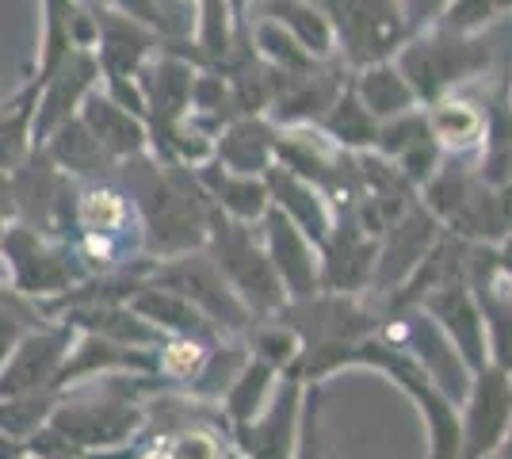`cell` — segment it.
I'll return each instance as SVG.
<instances>
[{
	"mask_svg": "<svg viewBox=\"0 0 512 459\" xmlns=\"http://www.w3.org/2000/svg\"><path fill=\"white\" fill-rule=\"evenodd\" d=\"M203 184L192 176V165L180 161H161L153 165L150 180L138 188V222L142 238L150 241L153 253L165 261L195 249L207 234V203H203Z\"/></svg>",
	"mask_w": 512,
	"mask_h": 459,
	"instance_id": "obj_1",
	"label": "cell"
},
{
	"mask_svg": "<svg viewBox=\"0 0 512 459\" xmlns=\"http://www.w3.org/2000/svg\"><path fill=\"white\" fill-rule=\"evenodd\" d=\"M0 272L16 295L39 303V310L88 276L69 241L46 238L20 219H12L0 234Z\"/></svg>",
	"mask_w": 512,
	"mask_h": 459,
	"instance_id": "obj_2",
	"label": "cell"
},
{
	"mask_svg": "<svg viewBox=\"0 0 512 459\" xmlns=\"http://www.w3.org/2000/svg\"><path fill=\"white\" fill-rule=\"evenodd\" d=\"M333 23L337 43H344L352 62H386L406 43L409 27L402 0H314Z\"/></svg>",
	"mask_w": 512,
	"mask_h": 459,
	"instance_id": "obj_3",
	"label": "cell"
},
{
	"mask_svg": "<svg viewBox=\"0 0 512 459\" xmlns=\"http://www.w3.org/2000/svg\"><path fill=\"white\" fill-rule=\"evenodd\" d=\"M398 50H402V66H398L402 77L409 81L413 96H425V100H436L448 85L486 66L482 43L451 27H432L425 39L402 43Z\"/></svg>",
	"mask_w": 512,
	"mask_h": 459,
	"instance_id": "obj_4",
	"label": "cell"
},
{
	"mask_svg": "<svg viewBox=\"0 0 512 459\" xmlns=\"http://www.w3.org/2000/svg\"><path fill=\"white\" fill-rule=\"evenodd\" d=\"M77 341V329L62 318H43L16 341L12 356L0 368V398H16V394L35 391H58V375H62L69 349Z\"/></svg>",
	"mask_w": 512,
	"mask_h": 459,
	"instance_id": "obj_5",
	"label": "cell"
},
{
	"mask_svg": "<svg viewBox=\"0 0 512 459\" xmlns=\"http://www.w3.org/2000/svg\"><path fill=\"white\" fill-rule=\"evenodd\" d=\"M35 81V77H31ZM39 85V104H35V123H31V142L35 150L43 146L50 134L62 123H69L81 104L88 100V92L100 88V62L92 54V46H73L58 66L46 73Z\"/></svg>",
	"mask_w": 512,
	"mask_h": 459,
	"instance_id": "obj_6",
	"label": "cell"
},
{
	"mask_svg": "<svg viewBox=\"0 0 512 459\" xmlns=\"http://www.w3.org/2000/svg\"><path fill=\"white\" fill-rule=\"evenodd\" d=\"M96 16V43H92V54L100 62V85L104 81H134L142 66L150 62L153 54L161 50V31H153L150 23L134 20L127 12L111 8V4H100L92 8Z\"/></svg>",
	"mask_w": 512,
	"mask_h": 459,
	"instance_id": "obj_7",
	"label": "cell"
},
{
	"mask_svg": "<svg viewBox=\"0 0 512 459\" xmlns=\"http://www.w3.org/2000/svg\"><path fill=\"white\" fill-rule=\"evenodd\" d=\"M77 115L85 119L88 131L96 134V142L111 153V161H115V165H123V161H138V157H146V153H150V123H146L142 115L127 111L123 104H115L104 88L88 92V100L81 104Z\"/></svg>",
	"mask_w": 512,
	"mask_h": 459,
	"instance_id": "obj_8",
	"label": "cell"
},
{
	"mask_svg": "<svg viewBox=\"0 0 512 459\" xmlns=\"http://www.w3.org/2000/svg\"><path fill=\"white\" fill-rule=\"evenodd\" d=\"M39 150H43L65 176H73V180H104V176H111L119 169V165L111 161V153L96 142V134L85 127L81 115H73L69 123H62Z\"/></svg>",
	"mask_w": 512,
	"mask_h": 459,
	"instance_id": "obj_9",
	"label": "cell"
},
{
	"mask_svg": "<svg viewBox=\"0 0 512 459\" xmlns=\"http://www.w3.org/2000/svg\"><path fill=\"white\" fill-rule=\"evenodd\" d=\"M264 16L276 20L295 43L310 54V58H329L337 35H333V23L321 12L314 0H260Z\"/></svg>",
	"mask_w": 512,
	"mask_h": 459,
	"instance_id": "obj_10",
	"label": "cell"
},
{
	"mask_svg": "<svg viewBox=\"0 0 512 459\" xmlns=\"http://www.w3.org/2000/svg\"><path fill=\"white\" fill-rule=\"evenodd\" d=\"M272 150H276V138L260 119H237V123H230L226 131L218 134L214 161L222 169H230V173L253 176L272 165Z\"/></svg>",
	"mask_w": 512,
	"mask_h": 459,
	"instance_id": "obj_11",
	"label": "cell"
},
{
	"mask_svg": "<svg viewBox=\"0 0 512 459\" xmlns=\"http://www.w3.org/2000/svg\"><path fill=\"white\" fill-rule=\"evenodd\" d=\"M218 241H222V268L230 272V280H234L249 299H253L256 306H268L276 303V280H272V268L264 264V257L256 253L253 245H249V238L241 234V230H222L218 226Z\"/></svg>",
	"mask_w": 512,
	"mask_h": 459,
	"instance_id": "obj_12",
	"label": "cell"
},
{
	"mask_svg": "<svg viewBox=\"0 0 512 459\" xmlns=\"http://www.w3.org/2000/svg\"><path fill=\"white\" fill-rule=\"evenodd\" d=\"M35 104H39V85H27L0 104V173H12L35 150L31 142V123H35Z\"/></svg>",
	"mask_w": 512,
	"mask_h": 459,
	"instance_id": "obj_13",
	"label": "cell"
},
{
	"mask_svg": "<svg viewBox=\"0 0 512 459\" xmlns=\"http://www.w3.org/2000/svg\"><path fill=\"white\" fill-rule=\"evenodd\" d=\"M199 184H203V192H211L214 203L222 207V211H230L234 219H256L264 207H268V184H260L253 176L245 173H230V169H222L218 161H207V165H199Z\"/></svg>",
	"mask_w": 512,
	"mask_h": 459,
	"instance_id": "obj_14",
	"label": "cell"
},
{
	"mask_svg": "<svg viewBox=\"0 0 512 459\" xmlns=\"http://www.w3.org/2000/svg\"><path fill=\"white\" fill-rule=\"evenodd\" d=\"M195 58L222 66L237 46V16L226 0H195Z\"/></svg>",
	"mask_w": 512,
	"mask_h": 459,
	"instance_id": "obj_15",
	"label": "cell"
},
{
	"mask_svg": "<svg viewBox=\"0 0 512 459\" xmlns=\"http://www.w3.org/2000/svg\"><path fill=\"white\" fill-rule=\"evenodd\" d=\"M360 100L371 115H406L413 108V88L398 66L371 62L360 81Z\"/></svg>",
	"mask_w": 512,
	"mask_h": 459,
	"instance_id": "obj_16",
	"label": "cell"
},
{
	"mask_svg": "<svg viewBox=\"0 0 512 459\" xmlns=\"http://www.w3.org/2000/svg\"><path fill=\"white\" fill-rule=\"evenodd\" d=\"M62 391H35V394H16V398H0V433L16 440H31L43 429L54 406H58Z\"/></svg>",
	"mask_w": 512,
	"mask_h": 459,
	"instance_id": "obj_17",
	"label": "cell"
},
{
	"mask_svg": "<svg viewBox=\"0 0 512 459\" xmlns=\"http://www.w3.org/2000/svg\"><path fill=\"white\" fill-rule=\"evenodd\" d=\"M253 39H256V58H264L268 66L276 69V73H306V69H314L318 58H310L306 50H302L276 20H268V16H260L253 23Z\"/></svg>",
	"mask_w": 512,
	"mask_h": 459,
	"instance_id": "obj_18",
	"label": "cell"
},
{
	"mask_svg": "<svg viewBox=\"0 0 512 459\" xmlns=\"http://www.w3.org/2000/svg\"><path fill=\"white\" fill-rule=\"evenodd\" d=\"M203 364H207V349L192 337H169L153 349V372H161L165 379H192Z\"/></svg>",
	"mask_w": 512,
	"mask_h": 459,
	"instance_id": "obj_19",
	"label": "cell"
},
{
	"mask_svg": "<svg viewBox=\"0 0 512 459\" xmlns=\"http://www.w3.org/2000/svg\"><path fill=\"white\" fill-rule=\"evenodd\" d=\"M43 318L46 314L39 310V303H31V299H23V295H12V299L0 303V368H4V360L12 356L16 341H20L35 322H43Z\"/></svg>",
	"mask_w": 512,
	"mask_h": 459,
	"instance_id": "obj_20",
	"label": "cell"
},
{
	"mask_svg": "<svg viewBox=\"0 0 512 459\" xmlns=\"http://www.w3.org/2000/svg\"><path fill=\"white\" fill-rule=\"evenodd\" d=\"M329 131L341 142H371L375 138V115L363 108L360 96H341L329 111Z\"/></svg>",
	"mask_w": 512,
	"mask_h": 459,
	"instance_id": "obj_21",
	"label": "cell"
},
{
	"mask_svg": "<svg viewBox=\"0 0 512 459\" xmlns=\"http://www.w3.org/2000/svg\"><path fill=\"white\" fill-rule=\"evenodd\" d=\"M432 134L463 146V142H474L482 134V119L470 104H436L432 108Z\"/></svg>",
	"mask_w": 512,
	"mask_h": 459,
	"instance_id": "obj_22",
	"label": "cell"
},
{
	"mask_svg": "<svg viewBox=\"0 0 512 459\" xmlns=\"http://www.w3.org/2000/svg\"><path fill=\"white\" fill-rule=\"evenodd\" d=\"M505 12H512V0H455L448 12H444L440 27L474 35L482 23L497 20V16H505Z\"/></svg>",
	"mask_w": 512,
	"mask_h": 459,
	"instance_id": "obj_23",
	"label": "cell"
},
{
	"mask_svg": "<svg viewBox=\"0 0 512 459\" xmlns=\"http://www.w3.org/2000/svg\"><path fill=\"white\" fill-rule=\"evenodd\" d=\"M451 4L455 0H402V16H406L409 35L413 31H425L436 20H444V12H448Z\"/></svg>",
	"mask_w": 512,
	"mask_h": 459,
	"instance_id": "obj_24",
	"label": "cell"
},
{
	"mask_svg": "<svg viewBox=\"0 0 512 459\" xmlns=\"http://www.w3.org/2000/svg\"><path fill=\"white\" fill-rule=\"evenodd\" d=\"M107 4L134 16V20L150 23L153 31H161V39H169V20H165V4L161 0H107Z\"/></svg>",
	"mask_w": 512,
	"mask_h": 459,
	"instance_id": "obj_25",
	"label": "cell"
},
{
	"mask_svg": "<svg viewBox=\"0 0 512 459\" xmlns=\"http://www.w3.org/2000/svg\"><path fill=\"white\" fill-rule=\"evenodd\" d=\"M23 456H27V440L0 433V459H23Z\"/></svg>",
	"mask_w": 512,
	"mask_h": 459,
	"instance_id": "obj_26",
	"label": "cell"
},
{
	"mask_svg": "<svg viewBox=\"0 0 512 459\" xmlns=\"http://www.w3.org/2000/svg\"><path fill=\"white\" fill-rule=\"evenodd\" d=\"M226 4H230V12H234L237 20H241V16H245V8H249L253 0H226Z\"/></svg>",
	"mask_w": 512,
	"mask_h": 459,
	"instance_id": "obj_27",
	"label": "cell"
},
{
	"mask_svg": "<svg viewBox=\"0 0 512 459\" xmlns=\"http://www.w3.org/2000/svg\"><path fill=\"white\" fill-rule=\"evenodd\" d=\"M77 4H85V8H100V4H107V0H77Z\"/></svg>",
	"mask_w": 512,
	"mask_h": 459,
	"instance_id": "obj_28",
	"label": "cell"
},
{
	"mask_svg": "<svg viewBox=\"0 0 512 459\" xmlns=\"http://www.w3.org/2000/svg\"><path fill=\"white\" fill-rule=\"evenodd\" d=\"M23 459H46V456H31V452H27V456H23Z\"/></svg>",
	"mask_w": 512,
	"mask_h": 459,
	"instance_id": "obj_29",
	"label": "cell"
},
{
	"mask_svg": "<svg viewBox=\"0 0 512 459\" xmlns=\"http://www.w3.org/2000/svg\"><path fill=\"white\" fill-rule=\"evenodd\" d=\"M188 4H195V0H188Z\"/></svg>",
	"mask_w": 512,
	"mask_h": 459,
	"instance_id": "obj_30",
	"label": "cell"
}]
</instances>
